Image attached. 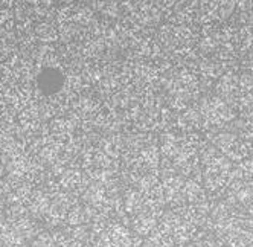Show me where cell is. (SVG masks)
Listing matches in <instances>:
<instances>
[{
	"mask_svg": "<svg viewBox=\"0 0 253 247\" xmlns=\"http://www.w3.org/2000/svg\"><path fill=\"white\" fill-rule=\"evenodd\" d=\"M211 218L216 238L226 247L253 246V218L243 212V207L223 200L211 207Z\"/></svg>",
	"mask_w": 253,
	"mask_h": 247,
	"instance_id": "obj_1",
	"label": "cell"
},
{
	"mask_svg": "<svg viewBox=\"0 0 253 247\" xmlns=\"http://www.w3.org/2000/svg\"><path fill=\"white\" fill-rule=\"evenodd\" d=\"M160 150L167 161L186 177H191L195 169H198V154L202 145L200 137L195 133L185 130L168 131L162 137Z\"/></svg>",
	"mask_w": 253,
	"mask_h": 247,
	"instance_id": "obj_2",
	"label": "cell"
},
{
	"mask_svg": "<svg viewBox=\"0 0 253 247\" xmlns=\"http://www.w3.org/2000/svg\"><path fill=\"white\" fill-rule=\"evenodd\" d=\"M197 234V226L183 218L175 210L160 217L154 231L142 241L148 247H182L188 246Z\"/></svg>",
	"mask_w": 253,
	"mask_h": 247,
	"instance_id": "obj_3",
	"label": "cell"
},
{
	"mask_svg": "<svg viewBox=\"0 0 253 247\" xmlns=\"http://www.w3.org/2000/svg\"><path fill=\"white\" fill-rule=\"evenodd\" d=\"M200 162L205 188L215 194L227 189L235 169L230 159L224 156L218 148L211 147L203 151Z\"/></svg>",
	"mask_w": 253,
	"mask_h": 247,
	"instance_id": "obj_4",
	"label": "cell"
},
{
	"mask_svg": "<svg viewBox=\"0 0 253 247\" xmlns=\"http://www.w3.org/2000/svg\"><path fill=\"white\" fill-rule=\"evenodd\" d=\"M213 147L218 148L224 156H227L230 161L243 162L249 156L252 150V144L246 140L240 133L232 131H221L213 136Z\"/></svg>",
	"mask_w": 253,
	"mask_h": 247,
	"instance_id": "obj_5",
	"label": "cell"
},
{
	"mask_svg": "<svg viewBox=\"0 0 253 247\" xmlns=\"http://www.w3.org/2000/svg\"><path fill=\"white\" fill-rule=\"evenodd\" d=\"M142 240L136 238L133 232L124 224H112L101 234L96 247H140Z\"/></svg>",
	"mask_w": 253,
	"mask_h": 247,
	"instance_id": "obj_6",
	"label": "cell"
},
{
	"mask_svg": "<svg viewBox=\"0 0 253 247\" xmlns=\"http://www.w3.org/2000/svg\"><path fill=\"white\" fill-rule=\"evenodd\" d=\"M186 247H226L224 244H221L216 240H211V238H202V240H195L192 243H189Z\"/></svg>",
	"mask_w": 253,
	"mask_h": 247,
	"instance_id": "obj_7",
	"label": "cell"
},
{
	"mask_svg": "<svg viewBox=\"0 0 253 247\" xmlns=\"http://www.w3.org/2000/svg\"><path fill=\"white\" fill-rule=\"evenodd\" d=\"M140 247H148V246H140Z\"/></svg>",
	"mask_w": 253,
	"mask_h": 247,
	"instance_id": "obj_8",
	"label": "cell"
}]
</instances>
